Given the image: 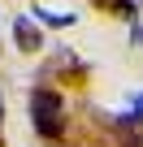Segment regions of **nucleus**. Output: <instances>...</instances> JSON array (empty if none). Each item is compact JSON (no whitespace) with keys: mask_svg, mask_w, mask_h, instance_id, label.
Instances as JSON below:
<instances>
[{"mask_svg":"<svg viewBox=\"0 0 143 147\" xmlns=\"http://www.w3.org/2000/svg\"><path fill=\"white\" fill-rule=\"evenodd\" d=\"M61 95L56 91H43V87H35L30 91V117H35V130L43 134V138H52V134H61L65 130V121H61Z\"/></svg>","mask_w":143,"mask_h":147,"instance_id":"1","label":"nucleus"},{"mask_svg":"<svg viewBox=\"0 0 143 147\" xmlns=\"http://www.w3.org/2000/svg\"><path fill=\"white\" fill-rule=\"evenodd\" d=\"M35 22H43V26H69L74 18L69 13H43V9H35Z\"/></svg>","mask_w":143,"mask_h":147,"instance_id":"3","label":"nucleus"},{"mask_svg":"<svg viewBox=\"0 0 143 147\" xmlns=\"http://www.w3.org/2000/svg\"><path fill=\"white\" fill-rule=\"evenodd\" d=\"M0 117H5V100H0Z\"/></svg>","mask_w":143,"mask_h":147,"instance_id":"5","label":"nucleus"},{"mask_svg":"<svg viewBox=\"0 0 143 147\" xmlns=\"http://www.w3.org/2000/svg\"><path fill=\"white\" fill-rule=\"evenodd\" d=\"M13 39H18V48L22 52H39V26H35V18H18L13 22Z\"/></svg>","mask_w":143,"mask_h":147,"instance_id":"2","label":"nucleus"},{"mask_svg":"<svg viewBox=\"0 0 143 147\" xmlns=\"http://www.w3.org/2000/svg\"><path fill=\"white\" fill-rule=\"evenodd\" d=\"M126 121H143V95H134V108L126 113Z\"/></svg>","mask_w":143,"mask_h":147,"instance_id":"4","label":"nucleus"}]
</instances>
